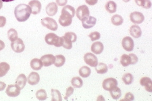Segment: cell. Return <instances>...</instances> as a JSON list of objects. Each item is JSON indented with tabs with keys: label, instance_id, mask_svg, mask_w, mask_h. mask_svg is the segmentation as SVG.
<instances>
[{
	"label": "cell",
	"instance_id": "22",
	"mask_svg": "<svg viewBox=\"0 0 152 101\" xmlns=\"http://www.w3.org/2000/svg\"><path fill=\"white\" fill-rule=\"evenodd\" d=\"M105 8L107 12L110 13H114L116 11V3L113 1H109L105 5Z\"/></svg>",
	"mask_w": 152,
	"mask_h": 101
},
{
	"label": "cell",
	"instance_id": "45",
	"mask_svg": "<svg viewBox=\"0 0 152 101\" xmlns=\"http://www.w3.org/2000/svg\"><path fill=\"white\" fill-rule=\"evenodd\" d=\"M136 3L140 7H142L145 2V0H135Z\"/></svg>",
	"mask_w": 152,
	"mask_h": 101
},
{
	"label": "cell",
	"instance_id": "34",
	"mask_svg": "<svg viewBox=\"0 0 152 101\" xmlns=\"http://www.w3.org/2000/svg\"><path fill=\"white\" fill-rule=\"evenodd\" d=\"M122 79L125 84L130 85L133 82L134 77H133V75L131 73H126L124 75Z\"/></svg>",
	"mask_w": 152,
	"mask_h": 101
},
{
	"label": "cell",
	"instance_id": "49",
	"mask_svg": "<svg viewBox=\"0 0 152 101\" xmlns=\"http://www.w3.org/2000/svg\"><path fill=\"white\" fill-rule=\"evenodd\" d=\"M3 7V3L2 1L1 0H0V9H2Z\"/></svg>",
	"mask_w": 152,
	"mask_h": 101
},
{
	"label": "cell",
	"instance_id": "40",
	"mask_svg": "<svg viewBox=\"0 0 152 101\" xmlns=\"http://www.w3.org/2000/svg\"><path fill=\"white\" fill-rule=\"evenodd\" d=\"M123 100H126V101H134V96L133 94H132L131 93H127L125 94V98L123 99Z\"/></svg>",
	"mask_w": 152,
	"mask_h": 101
},
{
	"label": "cell",
	"instance_id": "48",
	"mask_svg": "<svg viewBox=\"0 0 152 101\" xmlns=\"http://www.w3.org/2000/svg\"><path fill=\"white\" fill-rule=\"evenodd\" d=\"M2 2H12L14 0H1Z\"/></svg>",
	"mask_w": 152,
	"mask_h": 101
},
{
	"label": "cell",
	"instance_id": "42",
	"mask_svg": "<svg viewBox=\"0 0 152 101\" xmlns=\"http://www.w3.org/2000/svg\"><path fill=\"white\" fill-rule=\"evenodd\" d=\"M7 23V20L4 17L0 16V28H3L5 26Z\"/></svg>",
	"mask_w": 152,
	"mask_h": 101
},
{
	"label": "cell",
	"instance_id": "38",
	"mask_svg": "<svg viewBox=\"0 0 152 101\" xmlns=\"http://www.w3.org/2000/svg\"><path fill=\"white\" fill-rule=\"evenodd\" d=\"M74 91V89L73 87L70 86L66 89V95L64 97V99L65 100H67L68 98L70 96H71L72 94H73Z\"/></svg>",
	"mask_w": 152,
	"mask_h": 101
},
{
	"label": "cell",
	"instance_id": "44",
	"mask_svg": "<svg viewBox=\"0 0 152 101\" xmlns=\"http://www.w3.org/2000/svg\"><path fill=\"white\" fill-rule=\"evenodd\" d=\"M86 2L90 5H94L96 4L98 2V0H85Z\"/></svg>",
	"mask_w": 152,
	"mask_h": 101
},
{
	"label": "cell",
	"instance_id": "3",
	"mask_svg": "<svg viewBox=\"0 0 152 101\" xmlns=\"http://www.w3.org/2000/svg\"><path fill=\"white\" fill-rule=\"evenodd\" d=\"M45 39L48 44L54 45L56 47H60L62 45V37H59L55 33H48L45 35Z\"/></svg>",
	"mask_w": 152,
	"mask_h": 101
},
{
	"label": "cell",
	"instance_id": "6",
	"mask_svg": "<svg viewBox=\"0 0 152 101\" xmlns=\"http://www.w3.org/2000/svg\"><path fill=\"white\" fill-rule=\"evenodd\" d=\"M11 47L13 51L18 53L23 52L25 49V45L24 44L23 41L20 38H18L15 41L12 42Z\"/></svg>",
	"mask_w": 152,
	"mask_h": 101
},
{
	"label": "cell",
	"instance_id": "8",
	"mask_svg": "<svg viewBox=\"0 0 152 101\" xmlns=\"http://www.w3.org/2000/svg\"><path fill=\"white\" fill-rule=\"evenodd\" d=\"M117 85L118 82L115 78H107L103 81L102 87L104 90L109 91L110 89L117 86Z\"/></svg>",
	"mask_w": 152,
	"mask_h": 101
},
{
	"label": "cell",
	"instance_id": "5",
	"mask_svg": "<svg viewBox=\"0 0 152 101\" xmlns=\"http://www.w3.org/2000/svg\"><path fill=\"white\" fill-rule=\"evenodd\" d=\"M90 11L88 7L86 5H83L79 7L76 10V15L80 20H83L89 16Z\"/></svg>",
	"mask_w": 152,
	"mask_h": 101
},
{
	"label": "cell",
	"instance_id": "29",
	"mask_svg": "<svg viewBox=\"0 0 152 101\" xmlns=\"http://www.w3.org/2000/svg\"><path fill=\"white\" fill-rule=\"evenodd\" d=\"M71 84L75 88H80L83 85V81L80 77H74L71 80Z\"/></svg>",
	"mask_w": 152,
	"mask_h": 101
},
{
	"label": "cell",
	"instance_id": "39",
	"mask_svg": "<svg viewBox=\"0 0 152 101\" xmlns=\"http://www.w3.org/2000/svg\"><path fill=\"white\" fill-rule=\"evenodd\" d=\"M129 56L131 57V64H135L137 63L138 61V59L136 55L135 54H133V53H131V54H129Z\"/></svg>",
	"mask_w": 152,
	"mask_h": 101
},
{
	"label": "cell",
	"instance_id": "47",
	"mask_svg": "<svg viewBox=\"0 0 152 101\" xmlns=\"http://www.w3.org/2000/svg\"><path fill=\"white\" fill-rule=\"evenodd\" d=\"M5 48L4 42L2 40H0V51H2Z\"/></svg>",
	"mask_w": 152,
	"mask_h": 101
},
{
	"label": "cell",
	"instance_id": "23",
	"mask_svg": "<svg viewBox=\"0 0 152 101\" xmlns=\"http://www.w3.org/2000/svg\"><path fill=\"white\" fill-rule=\"evenodd\" d=\"M10 66L7 62L0 63V78H2L7 74L10 70Z\"/></svg>",
	"mask_w": 152,
	"mask_h": 101
},
{
	"label": "cell",
	"instance_id": "16",
	"mask_svg": "<svg viewBox=\"0 0 152 101\" xmlns=\"http://www.w3.org/2000/svg\"><path fill=\"white\" fill-rule=\"evenodd\" d=\"M28 82L31 85H35L38 84L40 81V76L37 72H31L28 77Z\"/></svg>",
	"mask_w": 152,
	"mask_h": 101
},
{
	"label": "cell",
	"instance_id": "10",
	"mask_svg": "<svg viewBox=\"0 0 152 101\" xmlns=\"http://www.w3.org/2000/svg\"><path fill=\"white\" fill-rule=\"evenodd\" d=\"M121 44L124 49L126 51L131 52L132 51L134 47V42L133 39L129 36H126L122 40Z\"/></svg>",
	"mask_w": 152,
	"mask_h": 101
},
{
	"label": "cell",
	"instance_id": "26",
	"mask_svg": "<svg viewBox=\"0 0 152 101\" xmlns=\"http://www.w3.org/2000/svg\"><path fill=\"white\" fill-rule=\"evenodd\" d=\"M95 70L98 74H104L108 71V66L106 64L104 63H99L95 67Z\"/></svg>",
	"mask_w": 152,
	"mask_h": 101
},
{
	"label": "cell",
	"instance_id": "19",
	"mask_svg": "<svg viewBox=\"0 0 152 101\" xmlns=\"http://www.w3.org/2000/svg\"><path fill=\"white\" fill-rule=\"evenodd\" d=\"M129 32L133 38L138 39L140 38L142 35V30L140 27L138 25H133L131 26L129 29Z\"/></svg>",
	"mask_w": 152,
	"mask_h": 101
},
{
	"label": "cell",
	"instance_id": "24",
	"mask_svg": "<svg viewBox=\"0 0 152 101\" xmlns=\"http://www.w3.org/2000/svg\"><path fill=\"white\" fill-rule=\"evenodd\" d=\"M65 62H66V58L63 55H58L55 57V62L54 64L56 67L60 68L64 65Z\"/></svg>",
	"mask_w": 152,
	"mask_h": 101
},
{
	"label": "cell",
	"instance_id": "33",
	"mask_svg": "<svg viewBox=\"0 0 152 101\" xmlns=\"http://www.w3.org/2000/svg\"><path fill=\"white\" fill-rule=\"evenodd\" d=\"M51 96H52V101H61V95L59 91L57 89H51Z\"/></svg>",
	"mask_w": 152,
	"mask_h": 101
},
{
	"label": "cell",
	"instance_id": "4",
	"mask_svg": "<svg viewBox=\"0 0 152 101\" xmlns=\"http://www.w3.org/2000/svg\"><path fill=\"white\" fill-rule=\"evenodd\" d=\"M41 22L43 26L46 27L51 31H56L58 28L57 22L54 19L49 17H47L42 19Z\"/></svg>",
	"mask_w": 152,
	"mask_h": 101
},
{
	"label": "cell",
	"instance_id": "2",
	"mask_svg": "<svg viewBox=\"0 0 152 101\" xmlns=\"http://www.w3.org/2000/svg\"><path fill=\"white\" fill-rule=\"evenodd\" d=\"M31 7L28 5L20 4L15 8L14 15L17 21L21 22L26 21L30 17L32 11Z\"/></svg>",
	"mask_w": 152,
	"mask_h": 101
},
{
	"label": "cell",
	"instance_id": "13",
	"mask_svg": "<svg viewBox=\"0 0 152 101\" xmlns=\"http://www.w3.org/2000/svg\"><path fill=\"white\" fill-rule=\"evenodd\" d=\"M81 21H82V24L83 28L86 29H88V28H92L93 27L95 26L97 22V19L94 17L89 16L88 17L81 20Z\"/></svg>",
	"mask_w": 152,
	"mask_h": 101
},
{
	"label": "cell",
	"instance_id": "30",
	"mask_svg": "<svg viewBox=\"0 0 152 101\" xmlns=\"http://www.w3.org/2000/svg\"><path fill=\"white\" fill-rule=\"evenodd\" d=\"M131 57L129 55H127V54H123L121 57V63L123 66L124 67H126L129 65L131 64Z\"/></svg>",
	"mask_w": 152,
	"mask_h": 101
},
{
	"label": "cell",
	"instance_id": "1",
	"mask_svg": "<svg viewBox=\"0 0 152 101\" xmlns=\"http://www.w3.org/2000/svg\"><path fill=\"white\" fill-rule=\"evenodd\" d=\"M75 14V9L71 5H66L62 9L61 14L59 19V22L61 26H68L71 25L72 18Z\"/></svg>",
	"mask_w": 152,
	"mask_h": 101
},
{
	"label": "cell",
	"instance_id": "50",
	"mask_svg": "<svg viewBox=\"0 0 152 101\" xmlns=\"http://www.w3.org/2000/svg\"><path fill=\"white\" fill-rule=\"evenodd\" d=\"M123 1L125 2H128L129 1H130V0H123Z\"/></svg>",
	"mask_w": 152,
	"mask_h": 101
},
{
	"label": "cell",
	"instance_id": "15",
	"mask_svg": "<svg viewBox=\"0 0 152 101\" xmlns=\"http://www.w3.org/2000/svg\"><path fill=\"white\" fill-rule=\"evenodd\" d=\"M58 5L55 2H51L49 3L46 7V13L50 17H53L57 14L58 12Z\"/></svg>",
	"mask_w": 152,
	"mask_h": 101
},
{
	"label": "cell",
	"instance_id": "12",
	"mask_svg": "<svg viewBox=\"0 0 152 101\" xmlns=\"http://www.w3.org/2000/svg\"><path fill=\"white\" fill-rule=\"evenodd\" d=\"M28 5L31 7L32 14L36 15L40 12L42 5L38 0H32L28 3Z\"/></svg>",
	"mask_w": 152,
	"mask_h": 101
},
{
	"label": "cell",
	"instance_id": "17",
	"mask_svg": "<svg viewBox=\"0 0 152 101\" xmlns=\"http://www.w3.org/2000/svg\"><path fill=\"white\" fill-rule=\"evenodd\" d=\"M140 84L144 86L145 89L149 92H152V81L150 78L143 77L140 80Z\"/></svg>",
	"mask_w": 152,
	"mask_h": 101
},
{
	"label": "cell",
	"instance_id": "36",
	"mask_svg": "<svg viewBox=\"0 0 152 101\" xmlns=\"http://www.w3.org/2000/svg\"><path fill=\"white\" fill-rule=\"evenodd\" d=\"M64 36L65 38H66L68 40L70 41L72 43L75 42L77 41V36L76 34L74 32H66L65 33Z\"/></svg>",
	"mask_w": 152,
	"mask_h": 101
},
{
	"label": "cell",
	"instance_id": "46",
	"mask_svg": "<svg viewBox=\"0 0 152 101\" xmlns=\"http://www.w3.org/2000/svg\"><path fill=\"white\" fill-rule=\"evenodd\" d=\"M6 87V84L4 82H0V91H3Z\"/></svg>",
	"mask_w": 152,
	"mask_h": 101
},
{
	"label": "cell",
	"instance_id": "37",
	"mask_svg": "<svg viewBox=\"0 0 152 101\" xmlns=\"http://www.w3.org/2000/svg\"><path fill=\"white\" fill-rule=\"evenodd\" d=\"M89 36L91 40V41L93 42V41H95L100 39V34L97 31H95V32L90 33L89 35Z\"/></svg>",
	"mask_w": 152,
	"mask_h": 101
},
{
	"label": "cell",
	"instance_id": "41",
	"mask_svg": "<svg viewBox=\"0 0 152 101\" xmlns=\"http://www.w3.org/2000/svg\"><path fill=\"white\" fill-rule=\"evenodd\" d=\"M152 7V3L150 0H145V2L142 7L146 9H150Z\"/></svg>",
	"mask_w": 152,
	"mask_h": 101
},
{
	"label": "cell",
	"instance_id": "43",
	"mask_svg": "<svg viewBox=\"0 0 152 101\" xmlns=\"http://www.w3.org/2000/svg\"><path fill=\"white\" fill-rule=\"evenodd\" d=\"M68 2V0H56L57 4L60 7H63Z\"/></svg>",
	"mask_w": 152,
	"mask_h": 101
},
{
	"label": "cell",
	"instance_id": "20",
	"mask_svg": "<svg viewBox=\"0 0 152 101\" xmlns=\"http://www.w3.org/2000/svg\"><path fill=\"white\" fill-rule=\"evenodd\" d=\"M27 78L24 74H21L18 76L15 84L17 85L21 89H22L25 87L26 85Z\"/></svg>",
	"mask_w": 152,
	"mask_h": 101
},
{
	"label": "cell",
	"instance_id": "7",
	"mask_svg": "<svg viewBox=\"0 0 152 101\" xmlns=\"http://www.w3.org/2000/svg\"><path fill=\"white\" fill-rule=\"evenodd\" d=\"M84 61L86 63L91 67H96L98 64L97 57L91 53H87L84 55Z\"/></svg>",
	"mask_w": 152,
	"mask_h": 101
},
{
	"label": "cell",
	"instance_id": "35",
	"mask_svg": "<svg viewBox=\"0 0 152 101\" xmlns=\"http://www.w3.org/2000/svg\"><path fill=\"white\" fill-rule=\"evenodd\" d=\"M62 37V47L66 49H71L72 47V43L70 41L68 40L66 38H65L64 36Z\"/></svg>",
	"mask_w": 152,
	"mask_h": 101
},
{
	"label": "cell",
	"instance_id": "31",
	"mask_svg": "<svg viewBox=\"0 0 152 101\" xmlns=\"http://www.w3.org/2000/svg\"><path fill=\"white\" fill-rule=\"evenodd\" d=\"M36 97L39 101H45L47 98V94L45 89H41L36 92Z\"/></svg>",
	"mask_w": 152,
	"mask_h": 101
},
{
	"label": "cell",
	"instance_id": "14",
	"mask_svg": "<svg viewBox=\"0 0 152 101\" xmlns=\"http://www.w3.org/2000/svg\"><path fill=\"white\" fill-rule=\"evenodd\" d=\"M40 59L42 62L43 65L45 67L51 65L55 62V57L52 54L45 55L41 57Z\"/></svg>",
	"mask_w": 152,
	"mask_h": 101
},
{
	"label": "cell",
	"instance_id": "21",
	"mask_svg": "<svg viewBox=\"0 0 152 101\" xmlns=\"http://www.w3.org/2000/svg\"><path fill=\"white\" fill-rule=\"evenodd\" d=\"M43 65L42 62L40 59H32L30 62L31 68L34 70H40L42 68Z\"/></svg>",
	"mask_w": 152,
	"mask_h": 101
},
{
	"label": "cell",
	"instance_id": "25",
	"mask_svg": "<svg viewBox=\"0 0 152 101\" xmlns=\"http://www.w3.org/2000/svg\"><path fill=\"white\" fill-rule=\"evenodd\" d=\"M109 91H110V94L111 95L112 98L114 100H118L121 97V90L117 86L114 87L113 89H110Z\"/></svg>",
	"mask_w": 152,
	"mask_h": 101
},
{
	"label": "cell",
	"instance_id": "28",
	"mask_svg": "<svg viewBox=\"0 0 152 101\" xmlns=\"http://www.w3.org/2000/svg\"><path fill=\"white\" fill-rule=\"evenodd\" d=\"M111 21L112 23L115 26L121 25L124 22V19L123 17L119 15L118 14H115L113 16L111 19Z\"/></svg>",
	"mask_w": 152,
	"mask_h": 101
},
{
	"label": "cell",
	"instance_id": "9",
	"mask_svg": "<svg viewBox=\"0 0 152 101\" xmlns=\"http://www.w3.org/2000/svg\"><path fill=\"white\" fill-rule=\"evenodd\" d=\"M21 92V89L17 85H8L6 89V93L7 96L12 97H15L19 95Z\"/></svg>",
	"mask_w": 152,
	"mask_h": 101
},
{
	"label": "cell",
	"instance_id": "18",
	"mask_svg": "<svg viewBox=\"0 0 152 101\" xmlns=\"http://www.w3.org/2000/svg\"><path fill=\"white\" fill-rule=\"evenodd\" d=\"M104 49V45L100 42H94L91 47V51L95 54H101L103 51Z\"/></svg>",
	"mask_w": 152,
	"mask_h": 101
},
{
	"label": "cell",
	"instance_id": "11",
	"mask_svg": "<svg viewBox=\"0 0 152 101\" xmlns=\"http://www.w3.org/2000/svg\"><path fill=\"white\" fill-rule=\"evenodd\" d=\"M130 20L133 23L139 24L144 22L145 17L140 12H134L130 14Z\"/></svg>",
	"mask_w": 152,
	"mask_h": 101
},
{
	"label": "cell",
	"instance_id": "27",
	"mask_svg": "<svg viewBox=\"0 0 152 101\" xmlns=\"http://www.w3.org/2000/svg\"><path fill=\"white\" fill-rule=\"evenodd\" d=\"M79 75L83 78H88L91 74V70L88 66H83L81 67L79 70Z\"/></svg>",
	"mask_w": 152,
	"mask_h": 101
},
{
	"label": "cell",
	"instance_id": "32",
	"mask_svg": "<svg viewBox=\"0 0 152 101\" xmlns=\"http://www.w3.org/2000/svg\"><path fill=\"white\" fill-rule=\"evenodd\" d=\"M7 36H8L9 40L11 42H13L18 38V32L14 28L10 29L7 32Z\"/></svg>",
	"mask_w": 152,
	"mask_h": 101
}]
</instances>
